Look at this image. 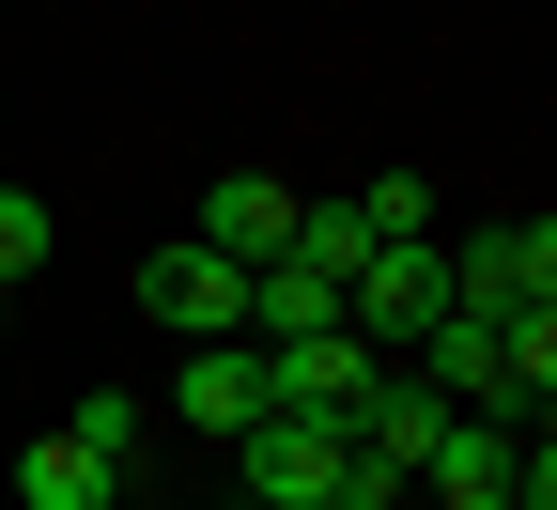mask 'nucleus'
<instances>
[{"instance_id":"nucleus-6","label":"nucleus","mask_w":557,"mask_h":510,"mask_svg":"<svg viewBox=\"0 0 557 510\" xmlns=\"http://www.w3.org/2000/svg\"><path fill=\"white\" fill-rule=\"evenodd\" d=\"M295 216H310V201H295V186H278V171H218V186H201V248H218V263H248V278H263L278 248H295Z\"/></svg>"},{"instance_id":"nucleus-12","label":"nucleus","mask_w":557,"mask_h":510,"mask_svg":"<svg viewBox=\"0 0 557 510\" xmlns=\"http://www.w3.org/2000/svg\"><path fill=\"white\" fill-rule=\"evenodd\" d=\"M357 216H372V248H403V233H434V186H418V171H372Z\"/></svg>"},{"instance_id":"nucleus-5","label":"nucleus","mask_w":557,"mask_h":510,"mask_svg":"<svg viewBox=\"0 0 557 510\" xmlns=\"http://www.w3.org/2000/svg\"><path fill=\"white\" fill-rule=\"evenodd\" d=\"M233 480H248V510H310V495L341 480V433H325V418H248V433H233Z\"/></svg>"},{"instance_id":"nucleus-13","label":"nucleus","mask_w":557,"mask_h":510,"mask_svg":"<svg viewBox=\"0 0 557 510\" xmlns=\"http://www.w3.org/2000/svg\"><path fill=\"white\" fill-rule=\"evenodd\" d=\"M32 263H47V201H32V186H0V295H16Z\"/></svg>"},{"instance_id":"nucleus-8","label":"nucleus","mask_w":557,"mask_h":510,"mask_svg":"<svg viewBox=\"0 0 557 510\" xmlns=\"http://www.w3.org/2000/svg\"><path fill=\"white\" fill-rule=\"evenodd\" d=\"M511 449H527L511 418H449L434 449H418V495H434V510H496L511 495Z\"/></svg>"},{"instance_id":"nucleus-4","label":"nucleus","mask_w":557,"mask_h":510,"mask_svg":"<svg viewBox=\"0 0 557 510\" xmlns=\"http://www.w3.org/2000/svg\"><path fill=\"white\" fill-rule=\"evenodd\" d=\"M372 372H387V356L372 340H263V387H278V418H325V433H357V402H372Z\"/></svg>"},{"instance_id":"nucleus-10","label":"nucleus","mask_w":557,"mask_h":510,"mask_svg":"<svg viewBox=\"0 0 557 510\" xmlns=\"http://www.w3.org/2000/svg\"><path fill=\"white\" fill-rule=\"evenodd\" d=\"M278 263H310L325 295H341V278L372 263V216H357V201H310V216H295V248H278Z\"/></svg>"},{"instance_id":"nucleus-1","label":"nucleus","mask_w":557,"mask_h":510,"mask_svg":"<svg viewBox=\"0 0 557 510\" xmlns=\"http://www.w3.org/2000/svg\"><path fill=\"white\" fill-rule=\"evenodd\" d=\"M434 310H449V248L434 233H403V248H372L357 278H341V340H372V356H403Z\"/></svg>"},{"instance_id":"nucleus-14","label":"nucleus","mask_w":557,"mask_h":510,"mask_svg":"<svg viewBox=\"0 0 557 510\" xmlns=\"http://www.w3.org/2000/svg\"><path fill=\"white\" fill-rule=\"evenodd\" d=\"M310 510H403V480H387V464H372V449H341V480H325V495H310Z\"/></svg>"},{"instance_id":"nucleus-7","label":"nucleus","mask_w":557,"mask_h":510,"mask_svg":"<svg viewBox=\"0 0 557 510\" xmlns=\"http://www.w3.org/2000/svg\"><path fill=\"white\" fill-rule=\"evenodd\" d=\"M171 418H186V433H248V418H278V387H263V340H186Z\"/></svg>"},{"instance_id":"nucleus-9","label":"nucleus","mask_w":557,"mask_h":510,"mask_svg":"<svg viewBox=\"0 0 557 510\" xmlns=\"http://www.w3.org/2000/svg\"><path fill=\"white\" fill-rule=\"evenodd\" d=\"M16 510H124V480L78 449V433H32L16 449Z\"/></svg>"},{"instance_id":"nucleus-2","label":"nucleus","mask_w":557,"mask_h":510,"mask_svg":"<svg viewBox=\"0 0 557 510\" xmlns=\"http://www.w3.org/2000/svg\"><path fill=\"white\" fill-rule=\"evenodd\" d=\"M449 310H465V325H527V310H557V233H542V216H511V233L449 248Z\"/></svg>"},{"instance_id":"nucleus-3","label":"nucleus","mask_w":557,"mask_h":510,"mask_svg":"<svg viewBox=\"0 0 557 510\" xmlns=\"http://www.w3.org/2000/svg\"><path fill=\"white\" fill-rule=\"evenodd\" d=\"M139 310H156L171 340H248V263H218V248H156V263H139Z\"/></svg>"},{"instance_id":"nucleus-15","label":"nucleus","mask_w":557,"mask_h":510,"mask_svg":"<svg viewBox=\"0 0 557 510\" xmlns=\"http://www.w3.org/2000/svg\"><path fill=\"white\" fill-rule=\"evenodd\" d=\"M496 510H527V495H496Z\"/></svg>"},{"instance_id":"nucleus-11","label":"nucleus","mask_w":557,"mask_h":510,"mask_svg":"<svg viewBox=\"0 0 557 510\" xmlns=\"http://www.w3.org/2000/svg\"><path fill=\"white\" fill-rule=\"evenodd\" d=\"M62 433H78V449L124 480V464H139V387H78V402H62Z\"/></svg>"}]
</instances>
